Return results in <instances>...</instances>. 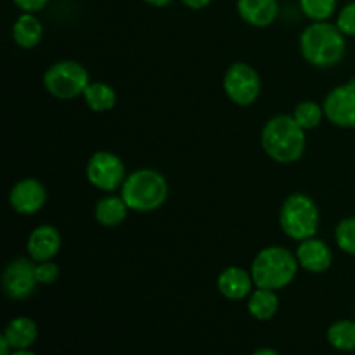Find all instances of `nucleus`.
I'll list each match as a JSON object with an SVG mask.
<instances>
[{
	"label": "nucleus",
	"mask_w": 355,
	"mask_h": 355,
	"mask_svg": "<svg viewBox=\"0 0 355 355\" xmlns=\"http://www.w3.org/2000/svg\"><path fill=\"white\" fill-rule=\"evenodd\" d=\"M142 2H146L148 6H153V7H166L170 6L173 0H142Z\"/></svg>",
	"instance_id": "nucleus-30"
},
{
	"label": "nucleus",
	"mask_w": 355,
	"mask_h": 355,
	"mask_svg": "<svg viewBox=\"0 0 355 355\" xmlns=\"http://www.w3.org/2000/svg\"><path fill=\"white\" fill-rule=\"evenodd\" d=\"M89 83L90 76L85 66L71 59L54 62L44 73L45 90L61 101H71L83 96Z\"/></svg>",
	"instance_id": "nucleus-6"
},
{
	"label": "nucleus",
	"mask_w": 355,
	"mask_h": 355,
	"mask_svg": "<svg viewBox=\"0 0 355 355\" xmlns=\"http://www.w3.org/2000/svg\"><path fill=\"white\" fill-rule=\"evenodd\" d=\"M222 85L229 101L241 107L252 106L262 92V80L257 69L241 61H236L229 66Z\"/></svg>",
	"instance_id": "nucleus-7"
},
{
	"label": "nucleus",
	"mask_w": 355,
	"mask_h": 355,
	"mask_svg": "<svg viewBox=\"0 0 355 355\" xmlns=\"http://www.w3.org/2000/svg\"><path fill=\"white\" fill-rule=\"evenodd\" d=\"M120 194L132 211L149 214L166 203L168 182L158 170L141 168L128 173Z\"/></svg>",
	"instance_id": "nucleus-4"
},
{
	"label": "nucleus",
	"mask_w": 355,
	"mask_h": 355,
	"mask_svg": "<svg viewBox=\"0 0 355 355\" xmlns=\"http://www.w3.org/2000/svg\"><path fill=\"white\" fill-rule=\"evenodd\" d=\"M83 101L89 106V110L96 113H106L116 106V90L106 82H90L89 87L83 92Z\"/></svg>",
	"instance_id": "nucleus-20"
},
{
	"label": "nucleus",
	"mask_w": 355,
	"mask_h": 355,
	"mask_svg": "<svg viewBox=\"0 0 355 355\" xmlns=\"http://www.w3.org/2000/svg\"><path fill=\"white\" fill-rule=\"evenodd\" d=\"M128 211L130 208L125 203L121 194L116 196L113 193H107L96 203L94 217H96L97 224H101L103 227H116V225L123 224L125 218L128 217Z\"/></svg>",
	"instance_id": "nucleus-16"
},
{
	"label": "nucleus",
	"mask_w": 355,
	"mask_h": 355,
	"mask_svg": "<svg viewBox=\"0 0 355 355\" xmlns=\"http://www.w3.org/2000/svg\"><path fill=\"white\" fill-rule=\"evenodd\" d=\"M328 343L340 352H354L355 350V321L342 319L333 322L326 333Z\"/></svg>",
	"instance_id": "nucleus-21"
},
{
	"label": "nucleus",
	"mask_w": 355,
	"mask_h": 355,
	"mask_svg": "<svg viewBox=\"0 0 355 355\" xmlns=\"http://www.w3.org/2000/svg\"><path fill=\"white\" fill-rule=\"evenodd\" d=\"M12 355H37V354H33L30 349H26V350H14Z\"/></svg>",
	"instance_id": "nucleus-32"
},
{
	"label": "nucleus",
	"mask_w": 355,
	"mask_h": 355,
	"mask_svg": "<svg viewBox=\"0 0 355 355\" xmlns=\"http://www.w3.org/2000/svg\"><path fill=\"white\" fill-rule=\"evenodd\" d=\"M324 114L340 128H355V78L329 90L324 97Z\"/></svg>",
	"instance_id": "nucleus-10"
},
{
	"label": "nucleus",
	"mask_w": 355,
	"mask_h": 355,
	"mask_svg": "<svg viewBox=\"0 0 355 355\" xmlns=\"http://www.w3.org/2000/svg\"><path fill=\"white\" fill-rule=\"evenodd\" d=\"M279 225L288 238L298 243L314 238L319 229V208L315 201L304 193L290 194L281 205Z\"/></svg>",
	"instance_id": "nucleus-5"
},
{
	"label": "nucleus",
	"mask_w": 355,
	"mask_h": 355,
	"mask_svg": "<svg viewBox=\"0 0 355 355\" xmlns=\"http://www.w3.org/2000/svg\"><path fill=\"white\" fill-rule=\"evenodd\" d=\"M338 0H298L302 14L315 23V21H329L335 14Z\"/></svg>",
	"instance_id": "nucleus-23"
},
{
	"label": "nucleus",
	"mask_w": 355,
	"mask_h": 355,
	"mask_svg": "<svg viewBox=\"0 0 355 355\" xmlns=\"http://www.w3.org/2000/svg\"><path fill=\"white\" fill-rule=\"evenodd\" d=\"M85 175L90 186L107 194L121 189L127 179V168L120 156L114 153L97 151L87 162Z\"/></svg>",
	"instance_id": "nucleus-8"
},
{
	"label": "nucleus",
	"mask_w": 355,
	"mask_h": 355,
	"mask_svg": "<svg viewBox=\"0 0 355 355\" xmlns=\"http://www.w3.org/2000/svg\"><path fill=\"white\" fill-rule=\"evenodd\" d=\"M291 116L307 132L318 128L322 123V118H326V114L324 107L315 103V101H302L300 104H297Z\"/></svg>",
	"instance_id": "nucleus-22"
},
{
	"label": "nucleus",
	"mask_w": 355,
	"mask_h": 355,
	"mask_svg": "<svg viewBox=\"0 0 355 355\" xmlns=\"http://www.w3.org/2000/svg\"><path fill=\"white\" fill-rule=\"evenodd\" d=\"M248 312L257 321H270L279 311V297L277 291L255 288L248 297Z\"/></svg>",
	"instance_id": "nucleus-19"
},
{
	"label": "nucleus",
	"mask_w": 355,
	"mask_h": 355,
	"mask_svg": "<svg viewBox=\"0 0 355 355\" xmlns=\"http://www.w3.org/2000/svg\"><path fill=\"white\" fill-rule=\"evenodd\" d=\"M14 6L17 7L19 10H23V12H40V10H44L45 7L49 6V2L51 0H12Z\"/></svg>",
	"instance_id": "nucleus-27"
},
{
	"label": "nucleus",
	"mask_w": 355,
	"mask_h": 355,
	"mask_svg": "<svg viewBox=\"0 0 355 355\" xmlns=\"http://www.w3.org/2000/svg\"><path fill=\"white\" fill-rule=\"evenodd\" d=\"M37 281L38 284H52L59 277V266L54 260L37 262Z\"/></svg>",
	"instance_id": "nucleus-26"
},
{
	"label": "nucleus",
	"mask_w": 355,
	"mask_h": 355,
	"mask_svg": "<svg viewBox=\"0 0 355 355\" xmlns=\"http://www.w3.org/2000/svg\"><path fill=\"white\" fill-rule=\"evenodd\" d=\"M180 2H182L186 7H189V9L201 10V9H205V7L210 6L211 0H180Z\"/></svg>",
	"instance_id": "nucleus-28"
},
{
	"label": "nucleus",
	"mask_w": 355,
	"mask_h": 355,
	"mask_svg": "<svg viewBox=\"0 0 355 355\" xmlns=\"http://www.w3.org/2000/svg\"><path fill=\"white\" fill-rule=\"evenodd\" d=\"M300 52L309 64L315 68H333L345 58V35L329 21L311 23L300 33Z\"/></svg>",
	"instance_id": "nucleus-2"
},
{
	"label": "nucleus",
	"mask_w": 355,
	"mask_h": 355,
	"mask_svg": "<svg viewBox=\"0 0 355 355\" xmlns=\"http://www.w3.org/2000/svg\"><path fill=\"white\" fill-rule=\"evenodd\" d=\"M37 262L30 257H19L7 263L2 274L3 293L14 302L26 300L37 290Z\"/></svg>",
	"instance_id": "nucleus-9"
},
{
	"label": "nucleus",
	"mask_w": 355,
	"mask_h": 355,
	"mask_svg": "<svg viewBox=\"0 0 355 355\" xmlns=\"http://www.w3.org/2000/svg\"><path fill=\"white\" fill-rule=\"evenodd\" d=\"M44 37V26L37 14L21 12L12 24V38L21 49L37 47Z\"/></svg>",
	"instance_id": "nucleus-18"
},
{
	"label": "nucleus",
	"mask_w": 355,
	"mask_h": 355,
	"mask_svg": "<svg viewBox=\"0 0 355 355\" xmlns=\"http://www.w3.org/2000/svg\"><path fill=\"white\" fill-rule=\"evenodd\" d=\"M236 9L246 24L255 28L270 26L279 16L277 0H238Z\"/></svg>",
	"instance_id": "nucleus-15"
},
{
	"label": "nucleus",
	"mask_w": 355,
	"mask_h": 355,
	"mask_svg": "<svg viewBox=\"0 0 355 355\" xmlns=\"http://www.w3.org/2000/svg\"><path fill=\"white\" fill-rule=\"evenodd\" d=\"M260 144L270 159L281 165H291L304 156L307 137L291 114H277L263 125Z\"/></svg>",
	"instance_id": "nucleus-1"
},
{
	"label": "nucleus",
	"mask_w": 355,
	"mask_h": 355,
	"mask_svg": "<svg viewBox=\"0 0 355 355\" xmlns=\"http://www.w3.org/2000/svg\"><path fill=\"white\" fill-rule=\"evenodd\" d=\"M61 234L51 224H42L30 232L26 241L28 257L35 262L54 260L61 250Z\"/></svg>",
	"instance_id": "nucleus-12"
},
{
	"label": "nucleus",
	"mask_w": 355,
	"mask_h": 355,
	"mask_svg": "<svg viewBox=\"0 0 355 355\" xmlns=\"http://www.w3.org/2000/svg\"><path fill=\"white\" fill-rule=\"evenodd\" d=\"M298 266L311 274H322L329 270L333 263V253L328 243L319 238H309L300 241L297 252Z\"/></svg>",
	"instance_id": "nucleus-13"
},
{
	"label": "nucleus",
	"mask_w": 355,
	"mask_h": 355,
	"mask_svg": "<svg viewBox=\"0 0 355 355\" xmlns=\"http://www.w3.org/2000/svg\"><path fill=\"white\" fill-rule=\"evenodd\" d=\"M14 349L3 336H0V355H12Z\"/></svg>",
	"instance_id": "nucleus-29"
},
{
	"label": "nucleus",
	"mask_w": 355,
	"mask_h": 355,
	"mask_svg": "<svg viewBox=\"0 0 355 355\" xmlns=\"http://www.w3.org/2000/svg\"><path fill=\"white\" fill-rule=\"evenodd\" d=\"M335 241L343 253L355 257V217H347L338 222L335 229Z\"/></svg>",
	"instance_id": "nucleus-24"
},
{
	"label": "nucleus",
	"mask_w": 355,
	"mask_h": 355,
	"mask_svg": "<svg viewBox=\"0 0 355 355\" xmlns=\"http://www.w3.org/2000/svg\"><path fill=\"white\" fill-rule=\"evenodd\" d=\"M335 24L345 37H355V0L340 9Z\"/></svg>",
	"instance_id": "nucleus-25"
},
{
	"label": "nucleus",
	"mask_w": 355,
	"mask_h": 355,
	"mask_svg": "<svg viewBox=\"0 0 355 355\" xmlns=\"http://www.w3.org/2000/svg\"><path fill=\"white\" fill-rule=\"evenodd\" d=\"M252 355H279V352L274 349H269V347H263V349H259L255 350Z\"/></svg>",
	"instance_id": "nucleus-31"
},
{
	"label": "nucleus",
	"mask_w": 355,
	"mask_h": 355,
	"mask_svg": "<svg viewBox=\"0 0 355 355\" xmlns=\"http://www.w3.org/2000/svg\"><path fill=\"white\" fill-rule=\"evenodd\" d=\"M298 267L297 255L291 250L284 246H267L257 253L250 272L255 288L279 291L297 277Z\"/></svg>",
	"instance_id": "nucleus-3"
},
{
	"label": "nucleus",
	"mask_w": 355,
	"mask_h": 355,
	"mask_svg": "<svg viewBox=\"0 0 355 355\" xmlns=\"http://www.w3.org/2000/svg\"><path fill=\"white\" fill-rule=\"evenodd\" d=\"M47 203V189L40 180L28 177L17 180L9 193V205L16 214L35 215Z\"/></svg>",
	"instance_id": "nucleus-11"
},
{
	"label": "nucleus",
	"mask_w": 355,
	"mask_h": 355,
	"mask_svg": "<svg viewBox=\"0 0 355 355\" xmlns=\"http://www.w3.org/2000/svg\"><path fill=\"white\" fill-rule=\"evenodd\" d=\"M2 336L10 343L14 350H26L37 342L38 326L33 319L19 315V318H14L12 321H9Z\"/></svg>",
	"instance_id": "nucleus-17"
},
{
	"label": "nucleus",
	"mask_w": 355,
	"mask_h": 355,
	"mask_svg": "<svg viewBox=\"0 0 355 355\" xmlns=\"http://www.w3.org/2000/svg\"><path fill=\"white\" fill-rule=\"evenodd\" d=\"M217 288L227 300H245L255 290L252 272H248L243 267H225L217 277Z\"/></svg>",
	"instance_id": "nucleus-14"
}]
</instances>
